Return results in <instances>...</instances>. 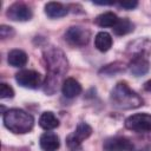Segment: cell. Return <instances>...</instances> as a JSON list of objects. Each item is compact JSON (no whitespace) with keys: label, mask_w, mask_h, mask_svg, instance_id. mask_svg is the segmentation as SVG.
<instances>
[{"label":"cell","mask_w":151,"mask_h":151,"mask_svg":"<svg viewBox=\"0 0 151 151\" xmlns=\"http://www.w3.org/2000/svg\"><path fill=\"white\" fill-rule=\"evenodd\" d=\"M92 133V127L86 124V123H79L76 131L73 133H71L67 139H66V143L68 145V147L71 150H78L80 147V144L83 140L87 139Z\"/></svg>","instance_id":"obj_5"},{"label":"cell","mask_w":151,"mask_h":151,"mask_svg":"<svg viewBox=\"0 0 151 151\" xmlns=\"http://www.w3.org/2000/svg\"><path fill=\"white\" fill-rule=\"evenodd\" d=\"M40 147L44 151H57L60 146L59 137L53 132H45L40 137Z\"/></svg>","instance_id":"obj_10"},{"label":"cell","mask_w":151,"mask_h":151,"mask_svg":"<svg viewBox=\"0 0 151 151\" xmlns=\"http://www.w3.org/2000/svg\"><path fill=\"white\" fill-rule=\"evenodd\" d=\"M68 9L66 6H64L63 4L60 2H47L45 5V13L47 14V17L52 18V19H55V18H61V17H65L67 14Z\"/></svg>","instance_id":"obj_12"},{"label":"cell","mask_w":151,"mask_h":151,"mask_svg":"<svg viewBox=\"0 0 151 151\" xmlns=\"http://www.w3.org/2000/svg\"><path fill=\"white\" fill-rule=\"evenodd\" d=\"M104 151H133L132 142L126 137H111L103 144Z\"/></svg>","instance_id":"obj_8"},{"label":"cell","mask_w":151,"mask_h":151,"mask_svg":"<svg viewBox=\"0 0 151 151\" xmlns=\"http://www.w3.org/2000/svg\"><path fill=\"white\" fill-rule=\"evenodd\" d=\"M125 127L139 132L145 133L151 131V114L147 113H136L125 119Z\"/></svg>","instance_id":"obj_4"},{"label":"cell","mask_w":151,"mask_h":151,"mask_svg":"<svg viewBox=\"0 0 151 151\" xmlns=\"http://www.w3.org/2000/svg\"><path fill=\"white\" fill-rule=\"evenodd\" d=\"M39 125L44 130H53L59 126V120L52 112L46 111V112L41 113V116L39 118Z\"/></svg>","instance_id":"obj_15"},{"label":"cell","mask_w":151,"mask_h":151,"mask_svg":"<svg viewBox=\"0 0 151 151\" xmlns=\"http://www.w3.org/2000/svg\"><path fill=\"white\" fill-rule=\"evenodd\" d=\"M27 54L21 50H12L8 53V64L13 67H22L27 63Z\"/></svg>","instance_id":"obj_13"},{"label":"cell","mask_w":151,"mask_h":151,"mask_svg":"<svg viewBox=\"0 0 151 151\" xmlns=\"http://www.w3.org/2000/svg\"><path fill=\"white\" fill-rule=\"evenodd\" d=\"M13 96H14L13 88L6 83H1L0 84V98H2V99L13 98Z\"/></svg>","instance_id":"obj_19"},{"label":"cell","mask_w":151,"mask_h":151,"mask_svg":"<svg viewBox=\"0 0 151 151\" xmlns=\"http://www.w3.org/2000/svg\"><path fill=\"white\" fill-rule=\"evenodd\" d=\"M144 90H145V91L151 92V79H150V80H147V81L144 84Z\"/></svg>","instance_id":"obj_22"},{"label":"cell","mask_w":151,"mask_h":151,"mask_svg":"<svg viewBox=\"0 0 151 151\" xmlns=\"http://www.w3.org/2000/svg\"><path fill=\"white\" fill-rule=\"evenodd\" d=\"M13 34H14V31H13L12 27L6 26V25H2V26L0 27V35H1L2 38H9V37L13 35Z\"/></svg>","instance_id":"obj_20"},{"label":"cell","mask_w":151,"mask_h":151,"mask_svg":"<svg viewBox=\"0 0 151 151\" xmlns=\"http://www.w3.org/2000/svg\"><path fill=\"white\" fill-rule=\"evenodd\" d=\"M5 126L13 133H27L33 129L34 119L33 117L21 110V109H11L4 113L2 117Z\"/></svg>","instance_id":"obj_2"},{"label":"cell","mask_w":151,"mask_h":151,"mask_svg":"<svg viewBox=\"0 0 151 151\" xmlns=\"http://www.w3.org/2000/svg\"><path fill=\"white\" fill-rule=\"evenodd\" d=\"M132 31H133V24L126 18L119 19L118 22L116 24V26L113 27V32L117 35H125Z\"/></svg>","instance_id":"obj_18"},{"label":"cell","mask_w":151,"mask_h":151,"mask_svg":"<svg viewBox=\"0 0 151 151\" xmlns=\"http://www.w3.org/2000/svg\"><path fill=\"white\" fill-rule=\"evenodd\" d=\"M44 59L46 63V68L51 74L50 79H52L53 77H61L66 73L68 68V63L65 54L59 48L52 47L46 50L44 53Z\"/></svg>","instance_id":"obj_3"},{"label":"cell","mask_w":151,"mask_h":151,"mask_svg":"<svg viewBox=\"0 0 151 151\" xmlns=\"http://www.w3.org/2000/svg\"><path fill=\"white\" fill-rule=\"evenodd\" d=\"M130 70H131V72H132L134 76H137V77L144 76V74L147 73V71H149V61H147L146 59L142 58V57L134 58L133 61H132L131 65H130Z\"/></svg>","instance_id":"obj_17"},{"label":"cell","mask_w":151,"mask_h":151,"mask_svg":"<svg viewBox=\"0 0 151 151\" xmlns=\"http://www.w3.org/2000/svg\"><path fill=\"white\" fill-rule=\"evenodd\" d=\"M111 103L114 107L120 110H131L137 109L143 105L142 97L132 91L126 83H118L110 94Z\"/></svg>","instance_id":"obj_1"},{"label":"cell","mask_w":151,"mask_h":151,"mask_svg":"<svg viewBox=\"0 0 151 151\" xmlns=\"http://www.w3.org/2000/svg\"><path fill=\"white\" fill-rule=\"evenodd\" d=\"M90 31L81 26H72L65 33V39L73 46H84L90 40Z\"/></svg>","instance_id":"obj_6"},{"label":"cell","mask_w":151,"mask_h":151,"mask_svg":"<svg viewBox=\"0 0 151 151\" xmlns=\"http://www.w3.org/2000/svg\"><path fill=\"white\" fill-rule=\"evenodd\" d=\"M138 2L137 1H123V2H119V6L125 8V9H132L134 7H137Z\"/></svg>","instance_id":"obj_21"},{"label":"cell","mask_w":151,"mask_h":151,"mask_svg":"<svg viewBox=\"0 0 151 151\" xmlns=\"http://www.w3.org/2000/svg\"><path fill=\"white\" fill-rule=\"evenodd\" d=\"M17 83L26 88H38L41 85V76L33 70H22L15 74Z\"/></svg>","instance_id":"obj_7"},{"label":"cell","mask_w":151,"mask_h":151,"mask_svg":"<svg viewBox=\"0 0 151 151\" xmlns=\"http://www.w3.org/2000/svg\"><path fill=\"white\" fill-rule=\"evenodd\" d=\"M118 20L119 18L113 12H105V13L99 14L94 21L100 27H114Z\"/></svg>","instance_id":"obj_16"},{"label":"cell","mask_w":151,"mask_h":151,"mask_svg":"<svg viewBox=\"0 0 151 151\" xmlns=\"http://www.w3.org/2000/svg\"><path fill=\"white\" fill-rule=\"evenodd\" d=\"M63 94L66 98H74L81 92V85L74 78H66L61 85Z\"/></svg>","instance_id":"obj_11"},{"label":"cell","mask_w":151,"mask_h":151,"mask_svg":"<svg viewBox=\"0 0 151 151\" xmlns=\"http://www.w3.org/2000/svg\"><path fill=\"white\" fill-rule=\"evenodd\" d=\"M94 46L100 52H106L112 46V38L107 32H99L94 38Z\"/></svg>","instance_id":"obj_14"},{"label":"cell","mask_w":151,"mask_h":151,"mask_svg":"<svg viewBox=\"0 0 151 151\" xmlns=\"http://www.w3.org/2000/svg\"><path fill=\"white\" fill-rule=\"evenodd\" d=\"M6 14L11 20L27 21L32 18V9L22 2H15V4H13L8 7Z\"/></svg>","instance_id":"obj_9"}]
</instances>
